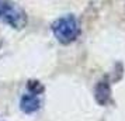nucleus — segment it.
<instances>
[{"label":"nucleus","mask_w":125,"mask_h":121,"mask_svg":"<svg viewBox=\"0 0 125 121\" xmlns=\"http://www.w3.org/2000/svg\"><path fill=\"white\" fill-rule=\"evenodd\" d=\"M52 33L59 42L70 44L79 35V23L73 16H65L58 18L52 24Z\"/></svg>","instance_id":"obj_1"},{"label":"nucleus","mask_w":125,"mask_h":121,"mask_svg":"<svg viewBox=\"0 0 125 121\" xmlns=\"http://www.w3.org/2000/svg\"><path fill=\"white\" fill-rule=\"evenodd\" d=\"M0 18L14 28H23L27 23L25 13L13 0H0Z\"/></svg>","instance_id":"obj_2"},{"label":"nucleus","mask_w":125,"mask_h":121,"mask_svg":"<svg viewBox=\"0 0 125 121\" xmlns=\"http://www.w3.org/2000/svg\"><path fill=\"white\" fill-rule=\"evenodd\" d=\"M42 90V87L40 86L38 82H32L30 85V92H27L21 97L20 101V109L24 113H34L40 109L41 106V99H40V92Z\"/></svg>","instance_id":"obj_3"},{"label":"nucleus","mask_w":125,"mask_h":121,"mask_svg":"<svg viewBox=\"0 0 125 121\" xmlns=\"http://www.w3.org/2000/svg\"><path fill=\"white\" fill-rule=\"evenodd\" d=\"M110 94H111V90H110V85H108L107 80H101L96 87V100L100 104H104L108 101L110 99Z\"/></svg>","instance_id":"obj_4"}]
</instances>
